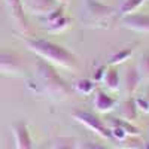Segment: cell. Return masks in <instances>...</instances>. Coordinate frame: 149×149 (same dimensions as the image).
<instances>
[{"label":"cell","mask_w":149,"mask_h":149,"mask_svg":"<svg viewBox=\"0 0 149 149\" xmlns=\"http://www.w3.org/2000/svg\"><path fill=\"white\" fill-rule=\"evenodd\" d=\"M22 42L31 52H34L39 58L48 61L54 67L60 66V67L72 69L76 64V57L67 48L55 42H51L48 39H39V37H24Z\"/></svg>","instance_id":"cell-1"},{"label":"cell","mask_w":149,"mask_h":149,"mask_svg":"<svg viewBox=\"0 0 149 149\" xmlns=\"http://www.w3.org/2000/svg\"><path fill=\"white\" fill-rule=\"evenodd\" d=\"M36 79L39 82L40 88L54 100H61L69 94L67 84L61 79V76L55 72V67L49 64L48 61L39 58L34 64Z\"/></svg>","instance_id":"cell-2"},{"label":"cell","mask_w":149,"mask_h":149,"mask_svg":"<svg viewBox=\"0 0 149 149\" xmlns=\"http://www.w3.org/2000/svg\"><path fill=\"white\" fill-rule=\"evenodd\" d=\"M72 116L74 118V121H78L79 124H82L84 127H86L88 130L94 131L95 134L100 136V137L107 139V140H112V131H110V128L98 116H95L94 113H91V112L76 110V112H73Z\"/></svg>","instance_id":"cell-3"},{"label":"cell","mask_w":149,"mask_h":149,"mask_svg":"<svg viewBox=\"0 0 149 149\" xmlns=\"http://www.w3.org/2000/svg\"><path fill=\"white\" fill-rule=\"evenodd\" d=\"M22 72L24 66L19 55L9 49H0V73L8 76H19Z\"/></svg>","instance_id":"cell-4"},{"label":"cell","mask_w":149,"mask_h":149,"mask_svg":"<svg viewBox=\"0 0 149 149\" xmlns=\"http://www.w3.org/2000/svg\"><path fill=\"white\" fill-rule=\"evenodd\" d=\"M21 5L24 12H30L37 17H46L58 8L55 0H21Z\"/></svg>","instance_id":"cell-5"},{"label":"cell","mask_w":149,"mask_h":149,"mask_svg":"<svg viewBox=\"0 0 149 149\" xmlns=\"http://www.w3.org/2000/svg\"><path fill=\"white\" fill-rule=\"evenodd\" d=\"M10 130H12V136H14L17 149H34L29 127H27V124L24 121L14 122L10 125Z\"/></svg>","instance_id":"cell-6"},{"label":"cell","mask_w":149,"mask_h":149,"mask_svg":"<svg viewBox=\"0 0 149 149\" xmlns=\"http://www.w3.org/2000/svg\"><path fill=\"white\" fill-rule=\"evenodd\" d=\"M8 10H9V15L12 18V21L15 22V26L18 27L19 31H27L29 30V22H27V15L22 9L21 5V0H3Z\"/></svg>","instance_id":"cell-7"},{"label":"cell","mask_w":149,"mask_h":149,"mask_svg":"<svg viewBox=\"0 0 149 149\" xmlns=\"http://www.w3.org/2000/svg\"><path fill=\"white\" fill-rule=\"evenodd\" d=\"M122 26L130 29V30H134V31L148 33L149 31V15L136 14V12L128 14V15H124Z\"/></svg>","instance_id":"cell-8"},{"label":"cell","mask_w":149,"mask_h":149,"mask_svg":"<svg viewBox=\"0 0 149 149\" xmlns=\"http://www.w3.org/2000/svg\"><path fill=\"white\" fill-rule=\"evenodd\" d=\"M140 82H142V79L139 76L137 69L131 67V69H128L125 73H124V76L121 79V86H119V88L122 90V93L125 94L127 97H133L134 93L137 91Z\"/></svg>","instance_id":"cell-9"},{"label":"cell","mask_w":149,"mask_h":149,"mask_svg":"<svg viewBox=\"0 0 149 149\" xmlns=\"http://www.w3.org/2000/svg\"><path fill=\"white\" fill-rule=\"evenodd\" d=\"M93 104L94 107L98 110V112H103V113H106V112L112 110L115 107L116 102H115V98L109 95L107 93L104 91H97L95 95H94V100H93Z\"/></svg>","instance_id":"cell-10"},{"label":"cell","mask_w":149,"mask_h":149,"mask_svg":"<svg viewBox=\"0 0 149 149\" xmlns=\"http://www.w3.org/2000/svg\"><path fill=\"white\" fill-rule=\"evenodd\" d=\"M119 115L122 119H125L128 122L136 121V118L139 115V109H137V104H136L133 97H128L125 102H122L119 104Z\"/></svg>","instance_id":"cell-11"},{"label":"cell","mask_w":149,"mask_h":149,"mask_svg":"<svg viewBox=\"0 0 149 149\" xmlns=\"http://www.w3.org/2000/svg\"><path fill=\"white\" fill-rule=\"evenodd\" d=\"M102 82L107 86L109 90H119V86H121V76H119L118 70L113 69V67L104 70Z\"/></svg>","instance_id":"cell-12"},{"label":"cell","mask_w":149,"mask_h":149,"mask_svg":"<svg viewBox=\"0 0 149 149\" xmlns=\"http://www.w3.org/2000/svg\"><path fill=\"white\" fill-rule=\"evenodd\" d=\"M109 128L110 127H115V128H119V130H122L125 134H128V136H137L139 133H140V130L139 128H136L134 125H131V122H128V121H125V119H118V118H112L110 121H109V125H107Z\"/></svg>","instance_id":"cell-13"},{"label":"cell","mask_w":149,"mask_h":149,"mask_svg":"<svg viewBox=\"0 0 149 149\" xmlns=\"http://www.w3.org/2000/svg\"><path fill=\"white\" fill-rule=\"evenodd\" d=\"M78 142L74 137H64V136H60L52 140V145L49 149H76Z\"/></svg>","instance_id":"cell-14"},{"label":"cell","mask_w":149,"mask_h":149,"mask_svg":"<svg viewBox=\"0 0 149 149\" xmlns=\"http://www.w3.org/2000/svg\"><path fill=\"white\" fill-rule=\"evenodd\" d=\"M86 8H88L90 10V14L91 15H95V17H106L110 14V8L102 5V3H98L95 2V0H86Z\"/></svg>","instance_id":"cell-15"},{"label":"cell","mask_w":149,"mask_h":149,"mask_svg":"<svg viewBox=\"0 0 149 149\" xmlns=\"http://www.w3.org/2000/svg\"><path fill=\"white\" fill-rule=\"evenodd\" d=\"M146 0H124L119 6V14L124 17V15H128V14H133V12L137 10Z\"/></svg>","instance_id":"cell-16"},{"label":"cell","mask_w":149,"mask_h":149,"mask_svg":"<svg viewBox=\"0 0 149 149\" xmlns=\"http://www.w3.org/2000/svg\"><path fill=\"white\" fill-rule=\"evenodd\" d=\"M133 55V48H122L118 52H115L113 55H110L109 58V64H119L124 63L125 60H128Z\"/></svg>","instance_id":"cell-17"},{"label":"cell","mask_w":149,"mask_h":149,"mask_svg":"<svg viewBox=\"0 0 149 149\" xmlns=\"http://www.w3.org/2000/svg\"><path fill=\"white\" fill-rule=\"evenodd\" d=\"M137 72L142 81H149V54H143L140 57Z\"/></svg>","instance_id":"cell-18"},{"label":"cell","mask_w":149,"mask_h":149,"mask_svg":"<svg viewBox=\"0 0 149 149\" xmlns=\"http://www.w3.org/2000/svg\"><path fill=\"white\" fill-rule=\"evenodd\" d=\"M94 86H95V84L91 79H79V81L74 82V90L79 94H84V95L90 94L94 90Z\"/></svg>","instance_id":"cell-19"},{"label":"cell","mask_w":149,"mask_h":149,"mask_svg":"<svg viewBox=\"0 0 149 149\" xmlns=\"http://www.w3.org/2000/svg\"><path fill=\"white\" fill-rule=\"evenodd\" d=\"M70 22V19L69 18H66L64 15L63 17H60L58 19H55L54 22H51L49 24V31H60V30H63V29H66L67 27V24Z\"/></svg>","instance_id":"cell-20"},{"label":"cell","mask_w":149,"mask_h":149,"mask_svg":"<svg viewBox=\"0 0 149 149\" xmlns=\"http://www.w3.org/2000/svg\"><path fill=\"white\" fill-rule=\"evenodd\" d=\"M76 149H107V148L98 143H93V142H82L76 146Z\"/></svg>","instance_id":"cell-21"},{"label":"cell","mask_w":149,"mask_h":149,"mask_svg":"<svg viewBox=\"0 0 149 149\" xmlns=\"http://www.w3.org/2000/svg\"><path fill=\"white\" fill-rule=\"evenodd\" d=\"M55 2H57L58 5H66V3L69 2V0H55Z\"/></svg>","instance_id":"cell-22"},{"label":"cell","mask_w":149,"mask_h":149,"mask_svg":"<svg viewBox=\"0 0 149 149\" xmlns=\"http://www.w3.org/2000/svg\"><path fill=\"white\" fill-rule=\"evenodd\" d=\"M146 100L149 102V88H148V94H146Z\"/></svg>","instance_id":"cell-23"},{"label":"cell","mask_w":149,"mask_h":149,"mask_svg":"<svg viewBox=\"0 0 149 149\" xmlns=\"http://www.w3.org/2000/svg\"><path fill=\"white\" fill-rule=\"evenodd\" d=\"M39 149H48V148H39Z\"/></svg>","instance_id":"cell-24"}]
</instances>
